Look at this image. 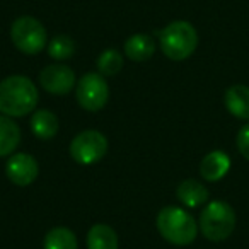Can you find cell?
I'll return each mask as SVG.
<instances>
[{"mask_svg":"<svg viewBox=\"0 0 249 249\" xmlns=\"http://www.w3.org/2000/svg\"><path fill=\"white\" fill-rule=\"evenodd\" d=\"M107 154V139L97 130H86L73 137L70 156L80 166H92Z\"/></svg>","mask_w":249,"mask_h":249,"instance_id":"6","label":"cell"},{"mask_svg":"<svg viewBox=\"0 0 249 249\" xmlns=\"http://www.w3.org/2000/svg\"><path fill=\"white\" fill-rule=\"evenodd\" d=\"M123 69V56L116 50H104L97 58V70L103 77H113Z\"/></svg>","mask_w":249,"mask_h":249,"instance_id":"19","label":"cell"},{"mask_svg":"<svg viewBox=\"0 0 249 249\" xmlns=\"http://www.w3.org/2000/svg\"><path fill=\"white\" fill-rule=\"evenodd\" d=\"M176 195H178V200L184 207H190V208L201 207L208 200V190L203 186V183H200L196 179H184L178 186Z\"/></svg>","mask_w":249,"mask_h":249,"instance_id":"12","label":"cell"},{"mask_svg":"<svg viewBox=\"0 0 249 249\" xmlns=\"http://www.w3.org/2000/svg\"><path fill=\"white\" fill-rule=\"evenodd\" d=\"M231 169V157L222 150H212L201 159L200 174L203 179L215 183L220 181Z\"/></svg>","mask_w":249,"mask_h":249,"instance_id":"10","label":"cell"},{"mask_svg":"<svg viewBox=\"0 0 249 249\" xmlns=\"http://www.w3.org/2000/svg\"><path fill=\"white\" fill-rule=\"evenodd\" d=\"M38 87L24 75H11L0 82V113L11 118L29 114L38 106Z\"/></svg>","mask_w":249,"mask_h":249,"instance_id":"1","label":"cell"},{"mask_svg":"<svg viewBox=\"0 0 249 249\" xmlns=\"http://www.w3.org/2000/svg\"><path fill=\"white\" fill-rule=\"evenodd\" d=\"M224 104L232 116L249 120V87L244 84L231 86L224 94Z\"/></svg>","mask_w":249,"mask_h":249,"instance_id":"11","label":"cell"},{"mask_svg":"<svg viewBox=\"0 0 249 249\" xmlns=\"http://www.w3.org/2000/svg\"><path fill=\"white\" fill-rule=\"evenodd\" d=\"M11 39L24 55H38L48 45L45 26L31 16H21L12 22Z\"/></svg>","mask_w":249,"mask_h":249,"instance_id":"5","label":"cell"},{"mask_svg":"<svg viewBox=\"0 0 249 249\" xmlns=\"http://www.w3.org/2000/svg\"><path fill=\"white\" fill-rule=\"evenodd\" d=\"M160 50L173 62L190 58L198 46V33L188 21H174L162 29L159 36Z\"/></svg>","mask_w":249,"mask_h":249,"instance_id":"3","label":"cell"},{"mask_svg":"<svg viewBox=\"0 0 249 249\" xmlns=\"http://www.w3.org/2000/svg\"><path fill=\"white\" fill-rule=\"evenodd\" d=\"M48 55L53 60H69L75 55V41L67 35H58L48 43Z\"/></svg>","mask_w":249,"mask_h":249,"instance_id":"18","label":"cell"},{"mask_svg":"<svg viewBox=\"0 0 249 249\" xmlns=\"http://www.w3.org/2000/svg\"><path fill=\"white\" fill-rule=\"evenodd\" d=\"M87 249H118V235L106 224L90 227L87 234Z\"/></svg>","mask_w":249,"mask_h":249,"instance_id":"16","label":"cell"},{"mask_svg":"<svg viewBox=\"0 0 249 249\" xmlns=\"http://www.w3.org/2000/svg\"><path fill=\"white\" fill-rule=\"evenodd\" d=\"M157 231L174 246H188L196 239L198 225L190 212L179 207H166L157 213Z\"/></svg>","mask_w":249,"mask_h":249,"instance_id":"2","label":"cell"},{"mask_svg":"<svg viewBox=\"0 0 249 249\" xmlns=\"http://www.w3.org/2000/svg\"><path fill=\"white\" fill-rule=\"evenodd\" d=\"M109 99V87L101 73L89 72L77 84V103L86 111H101Z\"/></svg>","mask_w":249,"mask_h":249,"instance_id":"7","label":"cell"},{"mask_svg":"<svg viewBox=\"0 0 249 249\" xmlns=\"http://www.w3.org/2000/svg\"><path fill=\"white\" fill-rule=\"evenodd\" d=\"M21 142V128L11 116L0 114V157H7Z\"/></svg>","mask_w":249,"mask_h":249,"instance_id":"13","label":"cell"},{"mask_svg":"<svg viewBox=\"0 0 249 249\" xmlns=\"http://www.w3.org/2000/svg\"><path fill=\"white\" fill-rule=\"evenodd\" d=\"M31 130L38 139L50 140L58 132V118L50 109L35 111L31 118Z\"/></svg>","mask_w":249,"mask_h":249,"instance_id":"15","label":"cell"},{"mask_svg":"<svg viewBox=\"0 0 249 249\" xmlns=\"http://www.w3.org/2000/svg\"><path fill=\"white\" fill-rule=\"evenodd\" d=\"M156 52V43L149 35H133L124 43V55L133 62H145L152 58Z\"/></svg>","mask_w":249,"mask_h":249,"instance_id":"14","label":"cell"},{"mask_svg":"<svg viewBox=\"0 0 249 249\" xmlns=\"http://www.w3.org/2000/svg\"><path fill=\"white\" fill-rule=\"evenodd\" d=\"M77 237L70 229L55 227L45 235L43 249H77Z\"/></svg>","mask_w":249,"mask_h":249,"instance_id":"17","label":"cell"},{"mask_svg":"<svg viewBox=\"0 0 249 249\" xmlns=\"http://www.w3.org/2000/svg\"><path fill=\"white\" fill-rule=\"evenodd\" d=\"M235 229V212L227 201H210L200 213V231L208 241H225Z\"/></svg>","mask_w":249,"mask_h":249,"instance_id":"4","label":"cell"},{"mask_svg":"<svg viewBox=\"0 0 249 249\" xmlns=\"http://www.w3.org/2000/svg\"><path fill=\"white\" fill-rule=\"evenodd\" d=\"M39 84L46 92L55 94V96H65L75 86V73L70 67L55 63V65H48L41 70Z\"/></svg>","mask_w":249,"mask_h":249,"instance_id":"8","label":"cell"},{"mask_svg":"<svg viewBox=\"0 0 249 249\" xmlns=\"http://www.w3.org/2000/svg\"><path fill=\"white\" fill-rule=\"evenodd\" d=\"M235 143H237V149H239V152H241V156L244 157L246 160H249V123L244 124L237 132Z\"/></svg>","mask_w":249,"mask_h":249,"instance_id":"20","label":"cell"},{"mask_svg":"<svg viewBox=\"0 0 249 249\" xmlns=\"http://www.w3.org/2000/svg\"><path fill=\"white\" fill-rule=\"evenodd\" d=\"M7 178L18 186H29L36 181L39 174L38 160L26 152H19L9 159L5 166Z\"/></svg>","mask_w":249,"mask_h":249,"instance_id":"9","label":"cell"}]
</instances>
